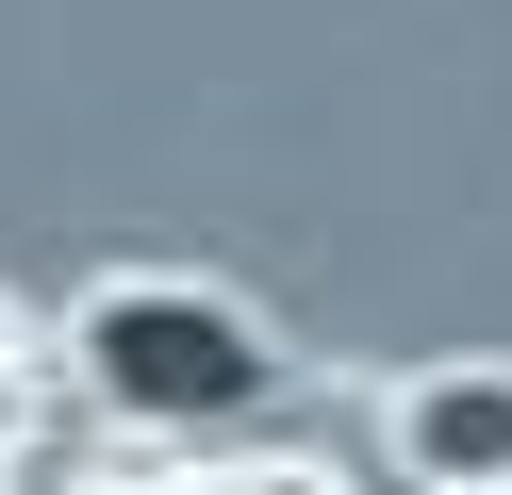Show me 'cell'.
<instances>
[{
    "mask_svg": "<svg viewBox=\"0 0 512 495\" xmlns=\"http://www.w3.org/2000/svg\"><path fill=\"white\" fill-rule=\"evenodd\" d=\"M67 380L100 396L116 429H232L248 396L281 380V347H265V314L248 297H215V281H100L67 314Z\"/></svg>",
    "mask_w": 512,
    "mask_h": 495,
    "instance_id": "1",
    "label": "cell"
},
{
    "mask_svg": "<svg viewBox=\"0 0 512 495\" xmlns=\"http://www.w3.org/2000/svg\"><path fill=\"white\" fill-rule=\"evenodd\" d=\"M380 446H397L413 495H512V363H496V347L413 363L397 413H380Z\"/></svg>",
    "mask_w": 512,
    "mask_h": 495,
    "instance_id": "2",
    "label": "cell"
},
{
    "mask_svg": "<svg viewBox=\"0 0 512 495\" xmlns=\"http://www.w3.org/2000/svg\"><path fill=\"white\" fill-rule=\"evenodd\" d=\"M83 495H331L314 446H166V462H116Z\"/></svg>",
    "mask_w": 512,
    "mask_h": 495,
    "instance_id": "3",
    "label": "cell"
},
{
    "mask_svg": "<svg viewBox=\"0 0 512 495\" xmlns=\"http://www.w3.org/2000/svg\"><path fill=\"white\" fill-rule=\"evenodd\" d=\"M0 380H34V314H17V297H0Z\"/></svg>",
    "mask_w": 512,
    "mask_h": 495,
    "instance_id": "4",
    "label": "cell"
},
{
    "mask_svg": "<svg viewBox=\"0 0 512 495\" xmlns=\"http://www.w3.org/2000/svg\"><path fill=\"white\" fill-rule=\"evenodd\" d=\"M17 446H34V380H0V462H17Z\"/></svg>",
    "mask_w": 512,
    "mask_h": 495,
    "instance_id": "5",
    "label": "cell"
},
{
    "mask_svg": "<svg viewBox=\"0 0 512 495\" xmlns=\"http://www.w3.org/2000/svg\"><path fill=\"white\" fill-rule=\"evenodd\" d=\"M0 495H17V462H0Z\"/></svg>",
    "mask_w": 512,
    "mask_h": 495,
    "instance_id": "6",
    "label": "cell"
}]
</instances>
